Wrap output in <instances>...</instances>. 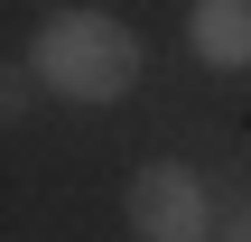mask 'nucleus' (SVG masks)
<instances>
[{
  "instance_id": "obj_1",
  "label": "nucleus",
  "mask_w": 251,
  "mask_h": 242,
  "mask_svg": "<svg viewBox=\"0 0 251 242\" xmlns=\"http://www.w3.org/2000/svg\"><path fill=\"white\" fill-rule=\"evenodd\" d=\"M140 56H149L140 28L112 19V9H47L37 19V47H28L37 84L65 93V103H121L140 84Z\"/></svg>"
},
{
  "instance_id": "obj_2",
  "label": "nucleus",
  "mask_w": 251,
  "mask_h": 242,
  "mask_svg": "<svg viewBox=\"0 0 251 242\" xmlns=\"http://www.w3.org/2000/svg\"><path fill=\"white\" fill-rule=\"evenodd\" d=\"M130 233H140V242H205V233H214L205 177L177 168V159H149V168L130 177Z\"/></svg>"
},
{
  "instance_id": "obj_3",
  "label": "nucleus",
  "mask_w": 251,
  "mask_h": 242,
  "mask_svg": "<svg viewBox=\"0 0 251 242\" xmlns=\"http://www.w3.org/2000/svg\"><path fill=\"white\" fill-rule=\"evenodd\" d=\"M186 47L214 75H242L251 65V0H196L186 9Z\"/></svg>"
},
{
  "instance_id": "obj_4",
  "label": "nucleus",
  "mask_w": 251,
  "mask_h": 242,
  "mask_svg": "<svg viewBox=\"0 0 251 242\" xmlns=\"http://www.w3.org/2000/svg\"><path fill=\"white\" fill-rule=\"evenodd\" d=\"M224 242H251V215H242V224H233V233H224Z\"/></svg>"
}]
</instances>
